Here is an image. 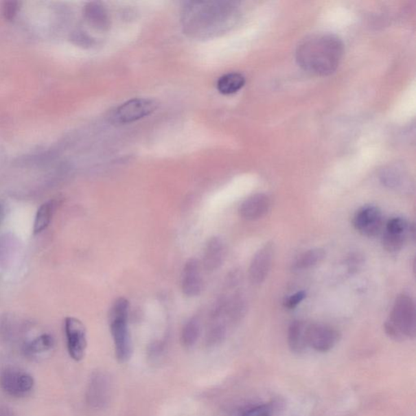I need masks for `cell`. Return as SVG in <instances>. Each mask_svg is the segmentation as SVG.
<instances>
[{"instance_id": "obj_1", "label": "cell", "mask_w": 416, "mask_h": 416, "mask_svg": "<svg viewBox=\"0 0 416 416\" xmlns=\"http://www.w3.org/2000/svg\"><path fill=\"white\" fill-rule=\"evenodd\" d=\"M344 53L342 40L334 34L310 35L296 49V60L301 68L317 76H327L338 68Z\"/></svg>"}, {"instance_id": "obj_2", "label": "cell", "mask_w": 416, "mask_h": 416, "mask_svg": "<svg viewBox=\"0 0 416 416\" xmlns=\"http://www.w3.org/2000/svg\"><path fill=\"white\" fill-rule=\"evenodd\" d=\"M239 16L237 3H192L185 8V25L189 33H219L235 24Z\"/></svg>"}, {"instance_id": "obj_3", "label": "cell", "mask_w": 416, "mask_h": 416, "mask_svg": "<svg viewBox=\"0 0 416 416\" xmlns=\"http://www.w3.org/2000/svg\"><path fill=\"white\" fill-rule=\"evenodd\" d=\"M384 331L389 338L402 342L415 338L416 312L415 303L410 296L401 294L396 299L392 312L384 323Z\"/></svg>"}, {"instance_id": "obj_4", "label": "cell", "mask_w": 416, "mask_h": 416, "mask_svg": "<svg viewBox=\"0 0 416 416\" xmlns=\"http://www.w3.org/2000/svg\"><path fill=\"white\" fill-rule=\"evenodd\" d=\"M130 303L125 298H119L110 311V330L114 342L115 351L119 362H126L132 356V340L128 325Z\"/></svg>"}, {"instance_id": "obj_5", "label": "cell", "mask_w": 416, "mask_h": 416, "mask_svg": "<svg viewBox=\"0 0 416 416\" xmlns=\"http://www.w3.org/2000/svg\"><path fill=\"white\" fill-rule=\"evenodd\" d=\"M158 102L152 99H132L115 109L111 119L117 124L135 122L148 117L158 108Z\"/></svg>"}, {"instance_id": "obj_6", "label": "cell", "mask_w": 416, "mask_h": 416, "mask_svg": "<svg viewBox=\"0 0 416 416\" xmlns=\"http://www.w3.org/2000/svg\"><path fill=\"white\" fill-rule=\"evenodd\" d=\"M112 384L110 375L104 371L92 374L86 393V402L91 408L101 410L108 406L112 396Z\"/></svg>"}, {"instance_id": "obj_7", "label": "cell", "mask_w": 416, "mask_h": 416, "mask_svg": "<svg viewBox=\"0 0 416 416\" xmlns=\"http://www.w3.org/2000/svg\"><path fill=\"white\" fill-rule=\"evenodd\" d=\"M0 386L10 396L24 397L33 391L34 380L25 370L14 367H7L0 375Z\"/></svg>"}, {"instance_id": "obj_8", "label": "cell", "mask_w": 416, "mask_h": 416, "mask_svg": "<svg viewBox=\"0 0 416 416\" xmlns=\"http://www.w3.org/2000/svg\"><path fill=\"white\" fill-rule=\"evenodd\" d=\"M353 225L362 235L369 238L377 237L383 231L382 212L375 206L362 207L354 216Z\"/></svg>"}, {"instance_id": "obj_9", "label": "cell", "mask_w": 416, "mask_h": 416, "mask_svg": "<svg viewBox=\"0 0 416 416\" xmlns=\"http://www.w3.org/2000/svg\"><path fill=\"white\" fill-rule=\"evenodd\" d=\"M65 332L69 356L75 361H81L86 355L87 347L85 325L78 319L69 316L65 321Z\"/></svg>"}, {"instance_id": "obj_10", "label": "cell", "mask_w": 416, "mask_h": 416, "mask_svg": "<svg viewBox=\"0 0 416 416\" xmlns=\"http://www.w3.org/2000/svg\"><path fill=\"white\" fill-rule=\"evenodd\" d=\"M338 332L329 325L309 324L308 332V347L318 352H327L338 343Z\"/></svg>"}, {"instance_id": "obj_11", "label": "cell", "mask_w": 416, "mask_h": 416, "mask_svg": "<svg viewBox=\"0 0 416 416\" xmlns=\"http://www.w3.org/2000/svg\"><path fill=\"white\" fill-rule=\"evenodd\" d=\"M273 257V242H267L256 252L249 268V279L252 284L260 285L266 280L272 268Z\"/></svg>"}, {"instance_id": "obj_12", "label": "cell", "mask_w": 416, "mask_h": 416, "mask_svg": "<svg viewBox=\"0 0 416 416\" xmlns=\"http://www.w3.org/2000/svg\"><path fill=\"white\" fill-rule=\"evenodd\" d=\"M181 277V290L184 295L193 298L201 294L203 288L202 264L197 259H189L185 264Z\"/></svg>"}, {"instance_id": "obj_13", "label": "cell", "mask_w": 416, "mask_h": 416, "mask_svg": "<svg viewBox=\"0 0 416 416\" xmlns=\"http://www.w3.org/2000/svg\"><path fill=\"white\" fill-rule=\"evenodd\" d=\"M225 246L220 237H212L206 243L203 251L202 265L207 272H214L224 263Z\"/></svg>"}, {"instance_id": "obj_14", "label": "cell", "mask_w": 416, "mask_h": 416, "mask_svg": "<svg viewBox=\"0 0 416 416\" xmlns=\"http://www.w3.org/2000/svg\"><path fill=\"white\" fill-rule=\"evenodd\" d=\"M269 198L264 194H256L246 199L239 208V214L246 220H256L268 213L270 208Z\"/></svg>"}, {"instance_id": "obj_15", "label": "cell", "mask_w": 416, "mask_h": 416, "mask_svg": "<svg viewBox=\"0 0 416 416\" xmlns=\"http://www.w3.org/2000/svg\"><path fill=\"white\" fill-rule=\"evenodd\" d=\"M309 324L296 321L292 323L288 330V344L292 352L301 354L308 348V332Z\"/></svg>"}, {"instance_id": "obj_16", "label": "cell", "mask_w": 416, "mask_h": 416, "mask_svg": "<svg viewBox=\"0 0 416 416\" xmlns=\"http://www.w3.org/2000/svg\"><path fill=\"white\" fill-rule=\"evenodd\" d=\"M325 257V252L321 248H315V249L309 250L300 255L292 264L293 271H304L309 268L316 266L317 264L322 262Z\"/></svg>"}, {"instance_id": "obj_17", "label": "cell", "mask_w": 416, "mask_h": 416, "mask_svg": "<svg viewBox=\"0 0 416 416\" xmlns=\"http://www.w3.org/2000/svg\"><path fill=\"white\" fill-rule=\"evenodd\" d=\"M246 79L242 74L229 73L220 77L218 82V90L224 95L235 94L244 86Z\"/></svg>"}, {"instance_id": "obj_18", "label": "cell", "mask_w": 416, "mask_h": 416, "mask_svg": "<svg viewBox=\"0 0 416 416\" xmlns=\"http://www.w3.org/2000/svg\"><path fill=\"white\" fill-rule=\"evenodd\" d=\"M56 205L54 200H50L44 203L38 208L34 223L33 231L34 234L42 233L50 224L56 210Z\"/></svg>"}, {"instance_id": "obj_19", "label": "cell", "mask_w": 416, "mask_h": 416, "mask_svg": "<svg viewBox=\"0 0 416 416\" xmlns=\"http://www.w3.org/2000/svg\"><path fill=\"white\" fill-rule=\"evenodd\" d=\"M55 346V339L51 334H42L25 345V352L30 357L42 355Z\"/></svg>"}, {"instance_id": "obj_20", "label": "cell", "mask_w": 416, "mask_h": 416, "mask_svg": "<svg viewBox=\"0 0 416 416\" xmlns=\"http://www.w3.org/2000/svg\"><path fill=\"white\" fill-rule=\"evenodd\" d=\"M213 320L206 334V343L209 347L218 346L227 334V323L220 318H213Z\"/></svg>"}, {"instance_id": "obj_21", "label": "cell", "mask_w": 416, "mask_h": 416, "mask_svg": "<svg viewBox=\"0 0 416 416\" xmlns=\"http://www.w3.org/2000/svg\"><path fill=\"white\" fill-rule=\"evenodd\" d=\"M85 16L92 25L104 29L108 26V15L105 8L100 3H89L85 7Z\"/></svg>"}, {"instance_id": "obj_22", "label": "cell", "mask_w": 416, "mask_h": 416, "mask_svg": "<svg viewBox=\"0 0 416 416\" xmlns=\"http://www.w3.org/2000/svg\"><path fill=\"white\" fill-rule=\"evenodd\" d=\"M380 179L386 187L396 190H402V192L408 185L406 176L395 167L393 169L391 167V169L383 171Z\"/></svg>"}, {"instance_id": "obj_23", "label": "cell", "mask_w": 416, "mask_h": 416, "mask_svg": "<svg viewBox=\"0 0 416 416\" xmlns=\"http://www.w3.org/2000/svg\"><path fill=\"white\" fill-rule=\"evenodd\" d=\"M200 334V323L196 317L190 319L181 332V343L187 348H192L196 344Z\"/></svg>"}, {"instance_id": "obj_24", "label": "cell", "mask_w": 416, "mask_h": 416, "mask_svg": "<svg viewBox=\"0 0 416 416\" xmlns=\"http://www.w3.org/2000/svg\"><path fill=\"white\" fill-rule=\"evenodd\" d=\"M408 237L406 234L391 233L384 231L382 236L383 247L387 251L395 253L404 248Z\"/></svg>"}, {"instance_id": "obj_25", "label": "cell", "mask_w": 416, "mask_h": 416, "mask_svg": "<svg viewBox=\"0 0 416 416\" xmlns=\"http://www.w3.org/2000/svg\"><path fill=\"white\" fill-rule=\"evenodd\" d=\"M413 230L405 219L395 218L388 220L384 231L391 233L406 234V235L411 236V232Z\"/></svg>"}, {"instance_id": "obj_26", "label": "cell", "mask_w": 416, "mask_h": 416, "mask_svg": "<svg viewBox=\"0 0 416 416\" xmlns=\"http://www.w3.org/2000/svg\"><path fill=\"white\" fill-rule=\"evenodd\" d=\"M272 407L267 404L249 405L238 411V416H272Z\"/></svg>"}, {"instance_id": "obj_27", "label": "cell", "mask_w": 416, "mask_h": 416, "mask_svg": "<svg viewBox=\"0 0 416 416\" xmlns=\"http://www.w3.org/2000/svg\"><path fill=\"white\" fill-rule=\"evenodd\" d=\"M306 297V292L303 290L299 291L297 293L290 295L289 298L285 300L284 306L288 309H294L302 303Z\"/></svg>"}, {"instance_id": "obj_28", "label": "cell", "mask_w": 416, "mask_h": 416, "mask_svg": "<svg viewBox=\"0 0 416 416\" xmlns=\"http://www.w3.org/2000/svg\"><path fill=\"white\" fill-rule=\"evenodd\" d=\"M19 3L16 1H8L3 3V15L4 19L8 21H12L15 19L17 12H19Z\"/></svg>"}, {"instance_id": "obj_29", "label": "cell", "mask_w": 416, "mask_h": 416, "mask_svg": "<svg viewBox=\"0 0 416 416\" xmlns=\"http://www.w3.org/2000/svg\"><path fill=\"white\" fill-rule=\"evenodd\" d=\"M72 40L75 43L78 44V45L81 46L91 45V39L83 32L74 33L72 36Z\"/></svg>"}, {"instance_id": "obj_30", "label": "cell", "mask_w": 416, "mask_h": 416, "mask_svg": "<svg viewBox=\"0 0 416 416\" xmlns=\"http://www.w3.org/2000/svg\"><path fill=\"white\" fill-rule=\"evenodd\" d=\"M0 416H16L14 411L7 406H0Z\"/></svg>"}, {"instance_id": "obj_31", "label": "cell", "mask_w": 416, "mask_h": 416, "mask_svg": "<svg viewBox=\"0 0 416 416\" xmlns=\"http://www.w3.org/2000/svg\"><path fill=\"white\" fill-rule=\"evenodd\" d=\"M1 215H2V207H1V206H0V218H1Z\"/></svg>"}]
</instances>
